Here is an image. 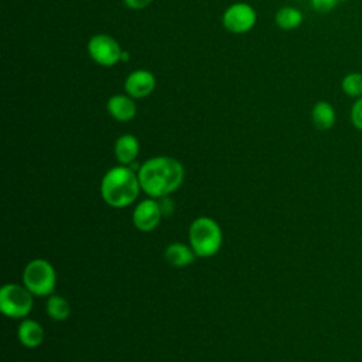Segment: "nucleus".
<instances>
[{
    "label": "nucleus",
    "mask_w": 362,
    "mask_h": 362,
    "mask_svg": "<svg viewBox=\"0 0 362 362\" xmlns=\"http://www.w3.org/2000/svg\"><path fill=\"white\" fill-rule=\"evenodd\" d=\"M141 191L150 198H163L175 192L184 182L185 170L181 161L170 156H154L137 168Z\"/></svg>",
    "instance_id": "obj_1"
},
{
    "label": "nucleus",
    "mask_w": 362,
    "mask_h": 362,
    "mask_svg": "<svg viewBox=\"0 0 362 362\" xmlns=\"http://www.w3.org/2000/svg\"><path fill=\"white\" fill-rule=\"evenodd\" d=\"M141 191L137 171L130 165H115L109 168L100 181V195L105 204L112 208L132 205Z\"/></svg>",
    "instance_id": "obj_2"
},
{
    "label": "nucleus",
    "mask_w": 362,
    "mask_h": 362,
    "mask_svg": "<svg viewBox=\"0 0 362 362\" xmlns=\"http://www.w3.org/2000/svg\"><path fill=\"white\" fill-rule=\"evenodd\" d=\"M223 235L219 223L211 216L195 218L188 228V243L197 257H212L222 246Z\"/></svg>",
    "instance_id": "obj_3"
},
{
    "label": "nucleus",
    "mask_w": 362,
    "mask_h": 362,
    "mask_svg": "<svg viewBox=\"0 0 362 362\" xmlns=\"http://www.w3.org/2000/svg\"><path fill=\"white\" fill-rule=\"evenodd\" d=\"M23 284L37 297H48L57 286V272L54 266L42 259L30 260L23 269Z\"/></svg>",
    "instance_id": "obj_4"
},
{
    "label": "nucleus",
    "mask_w": 362,
    "mask_h": 362,
    "mask_svg": "<svg viewBox=\"0 0 362 362\" xmlns=\"http://www.w3.org/2000/svg\"><path fill=\"white\" fill-rule=\"evenodd\" d=\"M34 305V294L24 286L7 283L0 288V311L4 317L23 320Z\"/></svg>",
    "instance_id": "obj_5"
},
{
    "label": "nucleus",
    "mask_w": 362,
    "mask_h": 362,
    "mask_svg": "<svg viewBox=\"0 0 362 362\" xmlns=\"http://www.w3.org/2000/svg\"><path fill=\"white\" fill-rule=\"evenodd\" d=\"M88 55L90 59L105 68L115 66L123 59V51L120 44L109 34H95L89 38L86 45Z\"/></svg>",
    "instance_id": "obj_6"
},
{
    "label": "nucleus",
    "mask_w": 362,
    "mask_h": 362,
    "mask_svg": "<svg viewBox=\"0 0 362 362\" xmlns=\"http://www.w3.org/2000/svg\"><path fill=\"white\" fill-rule=\"evenodd\" d=\"M257 20L256 10L243 1L230 4L222 14V25L232 34L249 33Z\"/></svg>",
    "instance_id": "obj_7"
},
{
    "label": "nucleus",
    "mask_w": 362,
    "mask_h": 362,
    "mask_svg": "<svg viewBox=\"0 0 362 362\" xmlns=\"http://www.w3.org/2000/svg\"><path fill=\"white\" fill-rule=\"evenodd\" d=\"M161 218L163 214L160 209L158 199L150 197L140 201L132 212V222L134 228L140 232L154 230L160 225Z\"/></svg>",
    "instance_id": "obj_8"
},
{
    "label": "nucleus",
    "mask_w": 362,
    "mask_h": 362,
    "mask_svg": "<svg viewBox=\"0 0 362 362\" xmlns=\"http://www.w3.org/2000/svg\"><path fill=\"white\" fill-rule=\"evenodd\" d=\"M156 85L157 81L153 72L147 69H134L124 79L123 88L124 93H127L133 99H143L154 92Z\"/></svg>",
    "instance_id": "obj_9"
},
{
    "label": "nucleus",
    "mask_w": 362,
    "mask_h": 362,
    "mask_svg": "<svg viewBox=\"0 0 362 362\" xmlns=\"http://www.w3.org/2000/svg\"><path fill=\"white\" fill-rule=\"evenodd\" d=\"M106 110L117 122H130L137 113V106L127 93H116L107 99Z\"/></svg>",
    "instance_id": "obj_10"
},
{
    "label": "nucleus",
    "mask_w": 362,
    "mask_h": 362,
    "mask_svg": "<svg viewBox=\"0 0 362 362\" xmlns=\"http://www.w3.org/2000/svg\"><path fill=\"white\" fill-rule=\"evenodd\" d=\"M45 338L44 327L31 318H23L17 327V339L24 348H38Z\"/></svg>",
    "instance_id": "obj_11"
},
{
    "label": "nucleus",
    "mask_w": 362,
    "mask_h": 362,
    "mask_svg": "<svg viewBox=\"0 0 362 362\" xmlns=\"http://www.w3.org/2000/svg\"><path fill=\"white\" fill-rule=\"evenodd\" d=\"M140 151V143L136 136L130 133L120 134L113 146V153L119 164L123 165H132Z\"/></svg>",
    "instance_id": "obj_12"
},
{
    "label": "nucleus",
    "mask_w": 362,
    "mask_h": 362,
    "mask_svg": "<svg viewBox=\"0 0 362 362\" xmlns=\"http://www.w3.org/2000/svg\"><path fill=\"white\" fill-rule=\"evenodd\" d=\"M164 259L173 267H188L197 259L195 252L189 246V243L173 242L164 249Z\"/></svg>",
    "instance_id": "obj_13"
},
{
    "label": "nucleus",
    "mask_w": 362,
    "mask_h": 362,
    "mask_svg": "<svg viewBox=\"0 0 362 362\" xmlns=\"http://www.w3.org/2000/svg\"><path fill=\"white\" fill-rule=\"evenodd\" d=\"M313 124L318 130H329L337 122L335 107L328 100H318L311 109Z\"/></svg>",
    "instance_id": "obj_14"
},
{
    "label": "nucleus",
    "mask_w": 362,
    "mask_h": 362,
    "mask_svg": "<svg viewBox=\"0 0 362 362\" xmlns=\"http://www.w3.org/2000/svg\"><path fill=\"white\" fill-rule=\"evenodd\" d=\"M303 21H304L303 13L297 7H293V6L280 7L274 16V23L281 30L298 28L303 24Z\"/></svg>",
    "instance_id": "obj_15"
},
{
    "label": "nucleus",
    "mask_w": 362,
    "mask_h": 362,
    "mask_svg": "<svg viewBox=\"0 0 362 362\" xmlns=\"http://www.w3.org/2000/svg\"><path fill=\"white\" fill-rule=\"evenodd\" d=\"M45 313L54 321H65L71 314V305L64 296L52 293L45 301Z\"/></svg>",
    "instance_id": "obj_16"
},
{
    "label": "nucleus",
    "mask_w": 362,
    "mask_h": 362,
    "mask_svg": "<svg viewBox=\"0 0 362 362\" xmlns=\"http://www.w3.org/2000/svg\"><path fill=\"white\" fill-rule=\"evenodd\" d=\"M341 90L344 92V95L352 99L361 98L362 96V72L352 71L344 75V78L341 79Z\"/></svg>",
    "instance_id": "obj_17"
},
{
    "label": "nucleus",
    "mask_w": 362,
    "mask_h": 362,
    "mask_svg": "<svg viewBox=\"0 0 362 362\" xmlns=\"http://www.w3.org/2000/svg\"><path fill=\"white\" fill-rule=\"evenodd\" d=\"M349 119L352 126L356 130L362 132V96L358 99H354V103L351 106V112H349Z\"/></svg>",
    "instance_id": "obj_18"
},
{
    "label": "nucleus",
    "mask_w": 362,
    "mask_h": 362,
    "mask_svg": "<svg viewBox=\"0 0 362 362\" xmlns=\"http://www.w3.org/2000/svg\"><path fill=\"white\" fill-rule=\"evenodd\" d=\"M339 4V0H310V6L315 13L328 14Z\"/></svg>",
    "instance_id": "obj_19"
},
{
    "label": "nucleus",
    "mask_w": 362,
    "mask_h": 362,
    "mask_svg": "<svg viewBox=\"0 0 362 362\" xmlns=\"http://www.w3.org/2000/svg\"><path fill=\"white\" fill-rule=\"evenodd\" d=\"M158 204H160V209H161L163 216H168V215H171L174 212L175 205H174V201L170 198V195L158 198Z\"/></svg>",
    "instance_id": "obj_20"
},
{
    "label": "nucleus",
    "mask_w": 362,
    "mask_h": 362,
    "mask_svg": "<svg viewBox=\"0 0 362 362\" xmlns=\"http://www.w3.org/2000/svg\"><path fill=\"white\" fill-rule=\"evenodd\" d=\"M153 0H123L124 6L132 10H143L151 4Z\"/></svg>",
    "instance_id": "obj_21"
},
{
    "label": "nucleus",
    "mask_w": 362,
    "mask_h": 362,
    "mask_svg": "<svg viewBox=\"0 0 362 362\" xmlns=\"http://www.w3.org/2000/svg\"><path fill=\"white\" fill-rule=\"evenodd\" d=\"M342 1H348V0H339V3H342Z\"/></svg>",
    "instance_id": "obj_22"
}]
</instances>
